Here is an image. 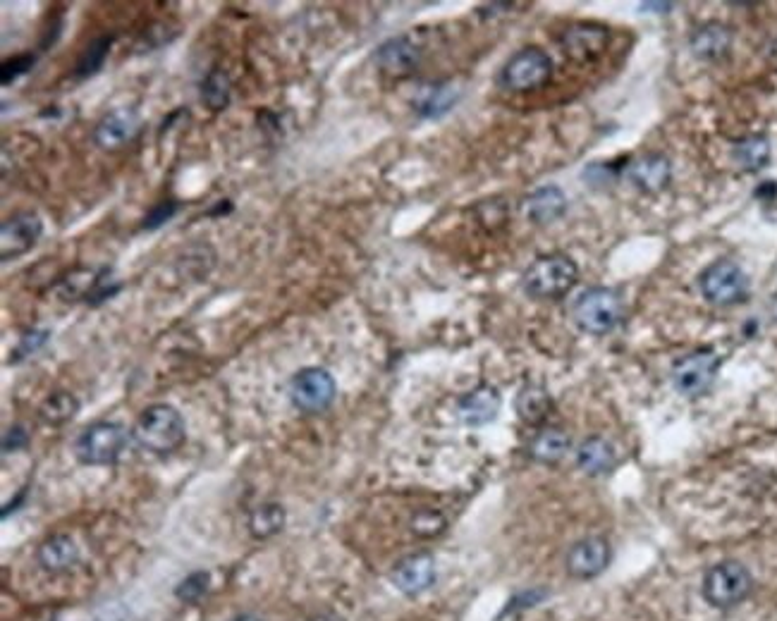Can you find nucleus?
<instances>
[{
	"label": "nucleus",
	"mask_w": 777,
	"mask_h": 621,
	"mask_svg": "<svg viewBox=\"0 0 777 621\" xmlns=\"http://www.w3.org/2000/svg\"><path fill=\"white\" fill-rule=\"evenodd\" d=\"M134 438L144 450L170 454L187 438L185 418L170 404H154V407L144 409V414L134 423Z\"/></svg>",
	"instance_id": "f257e3e1"
},
{
	"label": "nucleus",
	"mask_w": 777,
	"mask_h": 621,
	"mask_svg": "<svg viewBox=\"0 0 777 621\" xmlns=\"http://www.w3.org/2000/svg\"><path fill=\"white\" fill-rule=\"evenodd\" d=\"M579 268L570 256H541L524 270L522 287L531 299H560L577 285Z\"/></svg>",
	"instance_id": "f03ea898"
},
{
	"label": "nucleus",
	"mask_w": 777,
	"mask_h": 621,
	"mask_svg": "<svg viewBox=\"0 0 777 621\" xmlns=\"http://www.w3.org/2000/svg\"><path fill=\"white\" fill-rule=\"evenodd\" d=\"M572 321L586 335H610L622 321V301L608 287H589L574 301Z\"/></svg>",
	"instance_id": "7ed1b4c3"
},
{
	"label": "nucleus",
	"mask_w": 777,
	"mask_h": 621,
	"mask_svg": "<svg viewBox=\"0 0 777 621\" xmlns=\"http://www.w3.org/2000/svg\"><path fill=\"white\" fill-rule=\"evenodd\" d=\"M703 299L713 306H737L749 299V278L732 258H718L699 278Z\"/></svg>",
	"instance_id": "20e7f679"
},
{
	"label": "nucleus",
	"mask_w": 777,
	"mask_h": 621,
	"mask_svg": "<svg viewBox=\"0 0 777 621\" xmlns=\"http://www.w3.org/2000/svg\"><path fill=\"white\" fill-rule=\"evenodd\" d=\"M754 588L751 571L739 562H720L703 576V598L708 605L727 610L739 605Z\"/></svg>",
	"instance_id": "39448f33"
},
{
	"label": "nucleus",
	"mask_w": 777,
	"mask_h": 621,
	"mask_svg": "<svg viewBox=\"0 0 777 621\" xmlns=\"http://www.w3.org/2000/svg\"><path fill=\"white\" fill-rule=\"evenodd\" d=\"M550 75H553V58L543 48L526 46L507 60L500 72V84L510 91L526 94V91L541 89Z\"/></svg>",
	"instance_id": "423d86ee"
},
{
	"label": "nucleus",
	"mask_w": 777,
	"mask_h": 621,
	"mask_svg": "<svg viewBox=\"0 0 777 621\" xmlns=\"http://www.w3.org/2000/svg\"><path fill=\"white\" fill-rule=\"evenodd\" d=\"M720 371V354L715 349H696L672 366V385L682 397H701L711 390Z\"/></svg>",
	"instance_id": "0eeeda50"
},
{
	"label": "nucleus",
	"mask_w": 777,
	"mask_h": 621,
	"mask_svg": "<svg viewBox=\"0 0 777 621\" xmlns=\"http://www.w3.org/2000/svg\"><path fill=\"white\" fill-rule=\"evenodd\" d=\"M125 442V428L118 426V423L99 421L82 430V435L75 442V454L82 464L108 466L120 459Z\"/></svg>",
	"instance_id": "6e6552de"
},
{
	"label": "nucleus",
	"mask_w": 777,
	"mask_h": 621,
	"mask_svg": "<svg viewBox=\"0 0 777 621\" xmlns=\"http://www.w3.org/2000/svg\"><path fill=\"white\" fill-rule=\"evenodd\" d=\"M338 395V385H335L333 375L326 368H302L290 385L292 404L304 414H321L333 404Z\"/></svg>",
	"instance_id": "1a4fd4ad"
},
{
	"label": "nucleus",
	"mask_w": 777,
	"mask_h": 621,
	"mask_svg": "<svg viewBox=\"0 0 777 621\" xmlns=\"http://www.w3.org/2000/svg\"><path fill=\"white\" fill-rule=\"evenodd\" d=\"M41 235H44V223L39 213H15L0 227V258L8 263L29 254L39 244Z\"/></svg>",
	"instance_id": "9d476101"
},
{
	"label": "nucleus",
	"mask_w": 777,
	"mask_h": 621,
	"mask_svg": "<svg viewBox=\"0 0 777 621\" xmlns=\"http://www.w3.org/2000/svg\"><path fill=\"white\" fill-rule=\"evenodd\" d=\"M139 129H142V118L137 110L122 106L103 115L94 129V139L103 151H118L137 137Z\"/></svg>",
	"instance_id": "9b49d317"
},
{
	"label": "nucleus",
	"mask_w": 777,
	"mask_h": 621,
	"mask_svg": "<svg viewBox=\"0 0 777 621\" xmlns=\"http://www.w3.org/2000/svg\"><path fill=\"white\" fill-rule=\"evenodd\" d=\"M610 564V545L605 538H584L572 545L567 555V571L574 579H596Z\"/></svg>",
	"instance_id": "f8f14e48"
},
{
	"label": "nucleus",
	"mask_w": 777,
	"mask_h": 621,
	"mask_svg": "<svg viewBox=\"0 0 777 621\" xmlns=\"http://www.w3.org/2000/svg\"><path fill=\"white\" fill-rule=\"evenodd\" d=\"M672 175V165L663 153H646V156L634 158L624 168V177L634 184L636 189L646 194H658L668 187Z\"/></svg>",
	"instance_id": "ddd939ff"
},
{
	"label": "nucleus",
	"mask_w": 777,
	"mask_h": 621,
	"mask_svg": "<svg viewBox=\"0 0 777 621\" xmlns=\"http://www.w3.org/2000/svg\"><path fill=\"white\" fill-rule=\"evenodd\" d=\"M376 63L381 72L390 77H409L421 63V48L409 36H395L388 39L376 51Z\"/></svg>",
	"instance_id": "4468645a"
},
{
	"label": "nucleus",
	"mask_w": 777,
	"mask_h": 621,
	"mask_svg": "<svg viewBox=\"0 0 777 621\" xmlns=\"http://www.w3.org/2000/svg\"><path fill=\"white\" fill-rule=\"evenodd\" d=\"M610 43V32L601 24L581 22L562 34V48L574 60H596L605 53Z\"/></svg>",
	"instance_id": "2eb2a0df"
},
{
	"label": "nucleus",
	"mask_w": 777,
	"mask_h": 621,
	"mask_svg": "<svg viewBox=\"0 0 777 621\" xmlns=\"http://www.w3.org/2000/svg\"><path fill=\"white\" fill-rule=\"evenodd\" d=\"M500 404H503V399L493 385H479L457 402V416L464 426L479 428L498 416Z\"/></svg>",
	"instance_id": "dca6fc26"
},
{
	"label": "nucleus",
	"mask_w": 777,
	"mask_h": 621,
	"mask_svg": "<svg viewBox=\"0 0 777 621\" xmlns=\"http://www.w3.org/2000/svg\"><path fill=\"white\" fill-rule=\"evenodd\" d=\"M390 579H393L395 588L405 595H419L436 581V562L428 552H419V555L402 559Z\"/></svg>",
	"instance_id": "f3484780"
},
{
	"label": "nucleus",
	"mask_w": 777,
	"mask_h": 621,
	"mask_svg": "<svg viewBox=\"0 0 777 621\" xmlns=\"http://www.w3.org/2000/svg\"><path fill=\"white\" fill-rule=\"evenodd\" d=\"M567 211V196L560 187L548 184V187L536 189L522 201V213L531 225H550L562 218Z\"/></svg>",
	"instance_id": "a211bd4d"
},
{
	"label": "nucleus",
	"mask_w": 777,
	"mask_h": 621,
	"mask_svg": "<svg viewBox=\"0 0 777 621\" xmlns=\"http://www.w3.org/2000/svg\"><path fill=\"white\" fill-rule=\"evenodd\" d=\"M577 464L586 476H605V473L613 471L617 464L615 447L605 438H598V435L586 438L577 447Z\"/></svg>",
	"instance_id": "6ab92c4d"
},
{
	"label": "nucleus",
	"mask_w": 777,
	"mask_h": 621,
	"mask_svg": "<svg viewBox=\"0 0 777 621\" xmlns=\"http://www.w3.org/2000/svg\"><path fill=\"white\" fill-rule=\"evenodd\" d=\"M79 562V545L65 533L51 536L39 547V564L51 574L70 571Z\"/></svg>",
	"instance_id": "aec40b11"
},
{
	"label": "nucleus",
	"mask_w": 777,
	"mask_h": 621,
	"mask_svg": "<svg viewBox=\"0 0 777 621\" xmlns=\"http://www.w3.org/2000/svg\"><path fill=\"white\" fill-rule=\"evenodd\" d=\"M689 43H691V53H694L699 60H720L727 51H730L732 32L725 27V24H718V22L703 24V27H699L694 34H691Z\"/></svg>",
	"instance_id": "412c9836"
},
{
	"label": "nucleus",
	"mask_w": 777,
	"mask_h": 621,
	"mask_svg": "<svg viewBox=\"0 0 777 621\" xmlns=\"http://www.w3.org/2000/svg\"><path fill=\"white\" fill-rule=\"evenodd\" d=\"M457 89L448 82H436V84H426L421 96L414 101V110L421 115V118L436 120L443 118L445 113H450L452 106L457 103Z\"/></svg>",
	"instance_id": "4be33fe9"
},
{
	"label": "nucleus",
	"mask_w": 777,
	"mask_h": 621,
	"mask_svg": "<svg viewBox=\"0 0 777 621\" xmlns=\"http://www.w3.org/2000/svg\"><path fill=\"white\" fill-rule=\"evenodd\" d=\"M517 416L526 426H541L553 411V399L541 385H524L517 395Z\"/></svg>",
	"instance_id": "5701e85b"
},
{
	"label": "nucleus",
	"mask_w": 777,
	"mask_h": 621,
	"mask_svg": "<svg viewBox=\"0 0 777 621\" xmlns=\"http://www.w3.org/2000/svg\"><path fill=\"white\" fill-rule=\"evenodd\" d=\"M570 435L560 428H543L541 433H536V438L531 440L529 452L531 457L541 464H558L567 457L570 452Z\"/></svg>",
	"instance_id": "b1692460"
},
{
	"label": "nucleus",
	"mask_w": 777,
	"mask_h": 621,
	"mask_svg": "<svg viewBox=\"0 0 777 621\" xmlns=\"http://www.w3.org/2000/svg\"><path fill=\"white\" fill-rule=\"evenodd\" d=\"M732 158L744 172H758L770 163V144L763 134H751V137L739 139L732 146Z\"/></svg>",
	"instance_id": "393cba45"
},
{
	"label": "nucleus",
	"mask_w": 777,
	"mask_h": 621,
	"mask_svg": "<svg viewBox=\"0 0 777 621\" xmlns=\"http://www.w3.org/2000/svg\"><path fill=\"white\" fill-rule=\"evenodd\" d=\"M283 526H285V509L283 504L278 502L259 504V507L252 512V516H249V533L259 540L275 536V533L283 531Z\"/></svg>",
	"instance_id": "a878e982"
},
{
	"label": "nucleus",
	"mask_w": 777,
	"mask_h": 621,
	"mask_svg": "<svg viewBox=\"0 0 777 621\" xmlns=\"http://www.w3.org/2000/svg\"><path fill=\"white\" fill-rule=\"evenodd\" d=\"M232 98V84L230 77L223 70H211L201 82V101L206 103L213 113H220L230 106Z\"/></svg>",
	"instance_id": "bb28decb"
},
{
	"label": "nucleus",
	"mask_w": 777,
	"mask_h": 621,
	"mask_svg": "<svg viewBox=\"0 0 777 621\" xmlns=\"http://www.w3.org/2000/svg\"><path fill=\"white\" fill-rule=\"evenodd\" d=\"M77 411L79 402L75 395H70V392H53V395L41 404L39 416L48 426H63V423L72 421V418L77 416Z\"/></svg>",
	"instance_id": "cd10ccee"
},
{
	"label": "nucleus",
	"mask_w": 777,
	"mask_h": 621,
	"mask_svg": "<svg viewBox=\"0 0 777 621\" xmlns=\"http://www.w3.org/2000/svg\"><path fill=\"white\" fill-rule=\"evenodd\" d=\"M110 46H113V36H101V39H96L94 43H91L87 51L82 53V58L77 60L75 77L77 79L94 77L96 72H99L103 67V63H106Z\"/></svg>",
	"instance_id": "c85d7f7f"
},
{
	"label": "nucleus",
	"mask_w": 777,
	"mask_h": 621,
	"mask_svg": "<svg viewBox=\"0 0 777 621\" xmlns=\"http://www.w3.org/2000/svg\"><path fill=\"white\" fill-rule=\"evenodd\" d=\"M409 528H412L414 536L419 538H436L440 533L448 528V521L440 512H433V509H424V512H416L409 521Z\"/></svg>",
	"instance_id": "c756f323"
},
{
	"label": "nucleus",
	"mask_w": 777,
	"mask_h": 621,
	"mask_svg": "<svg viewBox=\"0 0 777 621\" xmlns=\"http://www.w3.org/2000/svg\"><path fill=\"white\" fill-rule=\"evenodd\" d=\"M208 586H211V576H208L206 571H194V574H189L187 579L177 586L175 595L185 602H197L204 598Z\"/></svg>",
	"instance_id": "7c9ffc66"
},
{
	"label": "nucleus",
	"mask_w": 777,
	"mask_h": 621,
	"mask_svg": "<svg viewBox=\"0 0 777 621\" xmlns=\"http://www.w3.org/2000/svg\"><path fill=\"white\" fill-rule=\"evenodd\" d=\"M34 65H36L34 53H22V55H15V58L5 60L3 67H0V84L3 86L12 84L15 79L27 75V72H32Z\"/></svg>",
	"instance_id": "2f4dec72"
},
{
	"label": "nucleus",
	"mask_w": 777,
	"mask_h": 621,
	"mask_svg": "<svg viewBox=\"0 0 777 621\" xmlns=\"http://www.w3.org/2000/svg\"><path fill=\"white\" fill-rule=\"evenodd\" d=\"M48 337H51V332H48V330H29V332H24L20 344H17L15 352H12V356H10V364H17V361L27 359L29 354L39 352V349L48 342Z\"/></svg>",
	"instance_id": "473e14b6"
},
{
	"label": "nucleus",
	"mask_w": 777,
	"mask_h": 621,
	"mask_svg": "<svg viewBox=\"0 0 777 621\" xmlns=\"http://www.w3.org/2000/svg\"><path fill=\"white\" fill-rule=\"evenodd\" d=\"M177 208H180V204H177L175 199L161 201V204L154 206L149 213H146V218H144V223H142V230L154 232V230H158V227H163L165 223H168V220L175 218Z\"/></svg>",
	"instance_id": "72a5a7b5"
},
{
	"label": "nucleus",
	"mask_w": 777,
	"mask_h": 621,
	"mask_svg": "<svg viewBox=\"0 0 777 621\" xmlns=\"http://www.w3.org/2000/svg\"><path fill=\"white\" fill-rule=\"evenodd\" d=\"M27 442H29L27 430H24L22 426H10L3 435V452L5 454L20 452V450H24V447H27Z\"/></svg>",
	"instance_id": "f704fd0d"
},
{
	"label": "nucleus",
	"mask_w": 777,
	"mask_h": 621,
	"mask_svg": "<svg viewBox=\"0 0 777 621\" xmlns=\"http://www.w3.org/2000/svg\"><path fill=\"white\" fill-rule=\"evenodd\" d=\"M230 211H232V204L228 199H223V201H218L216 208H211V211H208V215H211V218H218V215H228Z\"/></svg>",
	"instance_id": "c9c22d12"
},
{
	"label": "nucleus",
	"mask_w": 777,
	"mask_h": 621,
	"mask_svg": "<svg viewBox=\"0 0 777 621\" xmlns=\"http://www.w3.org/2000/svg\"><path fill=\"white\" fill-rule=\"evenodd\" d=\"M311 621H345V619H342L340 614H335V612H323V614H316V617Z\"/></svg>",
	"instance_id": "e433bc0d"
},
{
	"label": "nucleus",
	"mask_w": 777,
	"mask_h": 621,
	"mask_svg": "<svg viewBox=\"0 0 777 621\" xmlns=\"http://www.w3.org/2000/svg\"><path fill=\"white\" fill-rule=\"evenodd\" d=\"M232 621H261L259 617H252V614H242V617H237V619H232Z\"/></svg>",
	"instance_id": "4c0bfd02"
}]
</instances>
